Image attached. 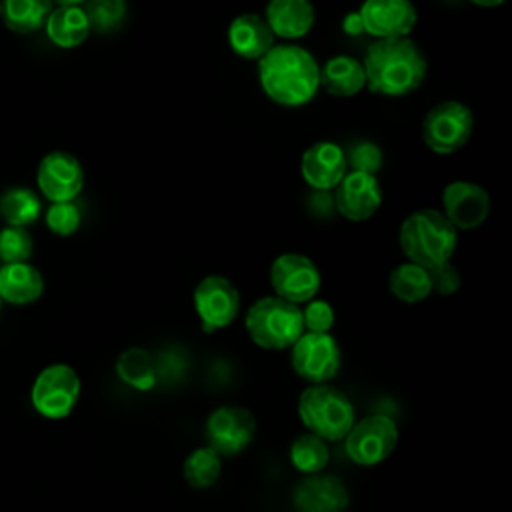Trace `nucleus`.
Returning a JSON list of instances; mask_svg holds the SVG:
<instances>
[{"instance_id":"1","label":"nucleus","mask_w":512,"mask_h":512,"mask_svg":"<svg viewBox=\"0 0 512 512\" xmlns=\"http://www.w3.org/2000/svg\"><path fill=\"white\" fill-rule=\"evenodd\" d=\"M258 80L272 102L280 106H302L320 88V66L298 44H274L258 60Z\"/></svg>"},{"instance_id":"2","label":"nucleus","mask_w":512,"mask_h":512,"mask_svg":"<svg viewBox=\"0 0 512 512\" xmlns=\"http://www.w3.org/2000/svg\"><path fill=\"white\" fill-rule=\"evenodd\" d=\"M360 62L368 90L382 96H406L418 90L428 72L420 46L410 38L374 40Z\"/></svg>"},{"instance_id":"3","label":"nucleus","mask_w":512,"mask_h":512,"mask_svg":"<svg viewBox=\"0 0 512 512\" xmlns=\"http://www.w3.org/2000/svg\"><path fill=\"white\" fill-rule=\"evenodd\" d=\"M398 242L408 262L432 270L450 262V256L456 250L458 230L440 210L422 208L412 212L400 224Z\"/></svg>"},{"instance_id":"4","label":"nucleus","mask_w":512,"mask_h":512,"mask_svg":"<svg viewBox=\"0 0 512 512\" xmlns=\"http://www.w3.org/2000/svg\"><path fill=\"white\" fill-rule=\"evenodd\" d=\"M298 416L310 434L320 440L338 442L356 422L352 400L330 384H310L300 392Z\"/></svg>"},{"instance_id":"5","label":"nucleus","mask_w":512,"mask_h":512,"mask_svg":"<svg viewBox=\"0 0 512 512\" xmlns=\"http://www.w3.org/2000/svg\"><path fill=\"white\" fill-rule=\"evenodd\" d=\"M244 326L256 346L286 350L304 334L302 308L278 296H264L248 308Z\"/></svg>"},{"instance_id":"6","label":"nucleus","mask_w":512,"mask_h":512,"mask_svg":"<svg viewBox=\"0 0 512 512\" xmlns=\"http://www.w3.org/2000/svg\"><path fill=\"white\" fill-rule=\"evenodd\" d=\"M472 128V110L464 102L444 100L426 112L422 140L436 154H452L470 140Z\"/></svg>"},{"instance_id":"7","label":"nucleus","mask_w":512,"mask_h":512,"mask_svg":"<svg viewBox=\"0 0 512 512\" xmlns=\"http://www.w3.org/2000/svg\"><path fill=\"white\" fill-rule=\"evenodd\" d=\"M80 396V378L68 364L46 366L34 380L30 400L34 410L50 420L66 418Z\"/></svg>"},{"instance_id":"8","label":"nucleus","mask_w":512,"mask_h":512,"mask_svg":"<svg viewBox=\"0 0 512 512\" xmlns=\"http://www.w3.org/2000/svg\"><path fill=\"white\" fill-rule=\"evenodd\" d=\"M398 442V426L390 416L372 414L354 422L344 436L348 458L360 466H376L386 460Z\"/></svg>"},{"instance_id":"9","label":"nucleus","mask_w":512,"mask_h":512,"mask_svg":"<svg viewBox=\"0 0 512 512\" xmlns=\"http://www.w3.org/2000/svg\"><path fill=\"white\" fill-rule=\"evenodd\" d=\"M340 346L332 334L304 332L290 348L294 372L310 384H326L340 370Z\"/></svg>"},{"instance_id":"10","label":"nucleus","mask_w":512,"mask_h":512,"mask_svg":"<svg viewBox=\"0 0 512 512\" xmlns=\"http://www.w3.org/2000/svg\"><path fill=\"white\" fill-rule=\"evenodd\" d=\"M270 284L278 298L296 306L314 300L320 290L322 276L318 266L304 254H280L270 266Z\"/></svg>"},{"instance_id":"11","label":"nucleus","mask_w":512,"mask_h":512,"mask_svg":"<svg viewBox=\"0 0 512 512\" xmlns=\"http://www.w3.org/2000/svg\"><path fill=\"white\" fill-rule=\"evenodd\" d=\"M194 308L200 318L202 332L212 334L236 320L240 312V292L224 276H206L194 288Z\"/></svg>"},{"instance_id":"12","label":"nucleus","mask_w":512,"mask_h":512,"mask_svg":"<svg viewBox=\"0 0 512 512\" xmlns=\"http://www.w3.org/2000/svg\"><path fill=\"white\" fill-rule=\"evenodd\" d=\"M256 434V418L244 406H220L206 420L208 446L220 456L242 452Z\"/></svg>"},{"instance_id":"13","label":"nucleus","mask_w":512,"mask_h":512,"mask_svg":"<svg viewBox=\"0 0 512 512\" xmlns=\"http://www.w3.org/2000/svg\"><path fill=\"white\" fill-rule=\"evenodd\" d=\"M36 182L40 192L52 200V204L72 202L84 186V170L76 156L56 150L40 160Z\"/></svg>"},{"instance_id":"14","label":"nucleus","mask_w":512,"mask_h":512,"mask_svg":"<svg viewBox=\"0 0 512 512\" xmlns=\"http://www.w3.org/2000/svg\"><path fill=\"white\" fill-rule=\"evenodd\" d=\"M490 196L474 182L456 180L442 192V214L456 230H474L488 218Z\"/></svg>"},{"instance_id":"15","label":"nucleus","mask_w":512,"mask_h":512,"mask_svg":"<svg viewBox=\"0 0 512 512\" xmlns=\"http://www.w3.org/2000/svg\"><path fill=\"white\" fill-rule=\"evenodd\" d=\"M364 32L386 38H408L418 22V12L408 0H368L358 10Z\"/></svg>"},{"instance_id":"16","label":"nucleus","mask_w":512,"mask_h":512,"mask_svg":"<svg viewBox=\"0 0 512 512\" xmlns=\"http://www.w3.org/2000/svg\"><path fill=\"white\" fill-rule=\"evenodd\" d=\"M382 204V186L376 176L362 172H346V176L336 186V208L338 212L352 220L362 222L376 214Z\"/></svg>"},{"instance_id":"17","label":"nucleus","mask_w":512,"mask_h":512,"mask_svg":"<svg viewBox=\"0 0 512 512\" xmlns=\"http://www.w3.org/2000/svg\"><path fill=\"white\" fill-rule=\"evenodd\" d=\"M346 172L348 164L344 148L330 140L314 142L300 158V174L316 190L336 188Z\"/></svg>"},{"instance_id":"18","label":"nucleus","mask_w":512,"mask_h":512,"mask_svg":"<svg viewBox=\"0 0 512 512\" xmlns=\"http://www.w3.org/2000/svg\"><path fill=\"white\" fill-rule=\"evenodd\" d=\"M292 506L296 512H344L348 490L338 476L312 474L294 486Z\"/></svg>"},{"instance_id":"19","label":"nucleus","mask_w":512,"mask_h":512,"mask_svg":"<svg viewBox=\"0 0 512 512\" xmlns=\"http://www.w3.org/2000/svg\"><path fill=\"white\" fill-rule=\"evenodd\" d=\"M228 42L238 56L260 60L274 46V34L262 16L244 12L230 22Z\"/></svg>"},{"instance_id":"20","label":"nucleus","mask_w":512,"mask_h":512,"mask_svg":"<svg viewBox=\"0 0 512 512\" xmlns=\"http://www.w3.org/2000/svg\"><path fill=\"white\" fill-rule=\"evenodd\" d=\"M46 34L60 48H76L90 34V22L80 2H60L46 18Z\"/></svg>"},{"instance_id":"21","label":"nucleus","mask_w":512,"mask_h":512,"mask_svg":"<svg viewBox=\"0 0 512 512\" xmlns=\"http://www.w3.org/2000/svg\"><path fill=\"white\" fill-rule=\"evenodd\" d=\"M264 20L274 36L302 38L314 24V8L306 0H272Z\"/></svg>"},{"instance_id":"22","label":"nucleus","mask_w":512,"mask_h":512,"mask_svg":"<svg viewBox=\"0 0 512 512\" xmlns=\"http://www.w3.org/2000/svg\"><path fill=\"white\" fill-rule=\"evenodd\" d=\"M320 86L338 98H350L358 94L366 86L362 62L348 54L328 58L320 68Z\"/></svg>"},{"instance_id":"23","label":"nucleus","mask_w":512,"mask_h":512,"mask_svg":"<svg viewBox=\"0 0 512 512\" xmlns=\"http://www.w3.org/2000/svg\"><path fill=\"white\" fill-rule=\"evenodd\" d=\"M44 278L38 268L28 262L4 264L0 268V300L10 304H30L40 298Z\"/></svg>"},{"instance_id":"24","label":"nucleus","mask_w":512,"mask_h":512,"mask_svg":"<svg viewBox=\"0 0 512 512\" xmlns=\"http://www.w3.org/2000/svg\"><path fill=\"white\" fill-rule=\"evenodd\" d=\"M116 374L118 378L128 384L134 390L148 392L156 386L158 380V370L154 364V358L150 356L148 350L132 346L120 352L116 360Z\"/></svg>"},{"instance_id":"25","label":"nucleus","mask_w":512,"mask_h":512,"mask_svg":"<svg viewBox=\"0 0 512 512\" xmlns=\"http://www.w3.org/2000/svg\"><path fill=\"white\" fill-rule=\"evenodd\" d=\"M52 10L48 0H4L0 4V16L4 24L18 34H28L46 24Z\"/></svg>"},{"instance_id":"26","label":"nucleus","mask_w":512,"mask_h":512,"mask_svg":"<svg viewBox=\"0 0 512 512\" xmlns=\"http://www.w3.org/2000/svg\"><path fill=\"white\" fill-rule=\"evenodd\" d=\"M388 286H390V292L406 304L422 302L432 292L430 272L422 266L412 264V262H404V264L396 266L390 272Z\"/></svg>"},{"instance_id":"27","label":"nucleus","mask_w":512,"mask_h":512,"mask_svg":"<svg viewBox=\"0 0 512 512\" xmlns=\"http://www.w3.org/2000/svg\"><path fill=\"white\" fill-rule=\"evenodd\" d=\"M182 472L188 486L196 490L210 488L222 472V456L216 454L210 446H200L186 456Z\"/></svg>"},{"instance_id":"28","label":"nucleus","mask_w":512,"mask_h":512,"mask_svg":"<svg viewBox=\"0 0 512 512\" xmlns=\"http://www.w3.org/2000/svg\"><path fill=\"white\" fill-rule=\"evenodd\" d=\"M40 200L28 188H12L0 198V216L8 226L24 228L40 216Z\"/></svg>"},{"instance_id":"29","label":"nucleus","mask_w":512,"mask_h":512,"mask_svg":"<svg viewBox=\"0 0 512 512\" xmlns=\"http://www.w3.org/2000/svg\"><path fill=\"white\" fill-rule=\"evenodd\" d=\"M328 456L330 452L326 442L310 432L300 434L290 446L292 466L306 476L320 474V470H324V466L328 464Z\"/></svg>"},{"instance_id":"30","label":"nucleus","mask_w":512,"mask_h":512,"mask_svg":"<svg viewBox=\"0 0 512 512\" xmlns=\"http://www.w3.org/2000/svg\"><path fill=\"white\" fill-rule=\"evenodd\" d=\"M32 236L24 228L6 226L0 230V258L4 264L26 262L32 254Z\"/></svg>"},{"instance_id":"31","label":"nucleus","mask_w":512,"mask_h":512,"mask_svg":"<svg viewBox=\"0 0 512 512\" xmlns=\"http://www.w3.org/2000/svg\"><path fill=\"white\" fill-rule=\"evenodd\" d=\"M84 12L90 22V30L100 32L114 30L126 16V4L122 0H94L84 6Z\"/></svg>"},{"instance_id":"32","label":"nucleus","mask_w":512,"mask_h":512,"mask_svg":"<svg viewBox=\"0 0 512 512\" xmlns=\"http://www.w3.org/2000/svg\"><path fill=\"white\" fill-rule=\"evenodd\" d=\"M346 154V164L350 172H362L376 176L382 168V150L374 142H356Z\"/></svg>"},{"instance_id":"33","label":"nucleus","mask_w":512,"mask_h":512,"mask_svg":"<svg viewBox=\"0 0 512 512\" xmlns=\"http://www.w3.org/2000/svg\"><path fill=\"white\" fill-rule=\"evenodd\" d=\"M80 210L74 202H58L52 204L46 212V224L48 228L58 236H70L80 226Z\"/></svg>"},{"instance_id":"34","label":"nucleus","mask_w":512,"mask_h":512,"mask_svg":"<svg viewBox=\"0 0 512 512\" xmlns=\"http://www.w3.org/2000/svg\"><path fill=\"white\" fill-rule=\"evenodd\" d=\"M304 328L308 332L316 334H330V328L334 326V310L326 300H310L306 302L302 310Z\"/></svg>"},{"instance_id":"35","label":"nucleus","mask_w":512,"mask_h":512,"mask_svg":"<svg viewBox=\"0 0 512 512\" xmlns=\"http://www.w3.org/2000/svg\"><path fill=\"white\" fill-rule=\"evenodd\" d=\"M428 272H430L432 290L438 292V294H444V296L454 294L462 284V276H460L458 268L452 262H444V264H440V266H436Z\"/></svg>"},{"instance_id":"36","label":"nucleus","mask_w":512,"mask_h":512,"mask_svg":"<svg viewBox=\"0 0 512 512\" xmlns=\"http://www.w3.org/2000/svg\"><path fill=\"white\" fill-rule=\"evenodd\" d=\"M342 30L348 34V36H360L364 32V24H362V18L356 12H348L342 20Z\"/></svg>"},{"instance_id":"37","label":"nucleus","mask_w":512,"mask_h":512,"mask_svg":"<svg viewBox=\"0 0 512 512\" xmlns=\"http://www.w3.org/2000/svg\"><path fill=\"white\" fill-rule=\"evenodd\" d=\"M474 4H478V6H498V4H502V0H474Z\"/></svg>"},{"instance_id":"38","label":"nucleus","mask_w":512,"mask_h":512,"mask_svg":"<svg viewBox=\"0 0 512 512\" xmlns=\"http://www.w3.org/2000/svg\"><path fill=\"white\" fill-rule=\"evenodd\" d=\"M0 308H2V300H0Z\"/></svg>"}]
</instances>
